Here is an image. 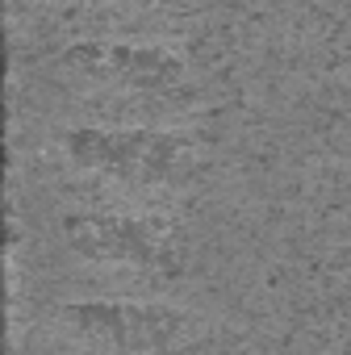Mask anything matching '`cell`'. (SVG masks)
Returning a JSON list of instances; mask_svg holds the SVG:
<instances>
[{
	"instance_id": "1",
	"label": "cell",
	"mask_w": 351,
	"mask_h": 355,
	"mask_svg": "<svg viewBox=\"0 0 351 355\" xmlns=\"http://www.w3.org/2000/svg\"><path fill=\"white\" fill-rule=\"evenodd\" d=\"M59 80L101 113L80 125H155V117L180 113L193 101L185 67L163 51L142 46H71Z\"/></svg>"
},
{
	"instance_id": "4",
	"label": "cell",
	"mask_w": 351,
	"mask_h": 355,
	"mask_svg": "<svg viewBox=\"0 0 351 355\" xmlns=\"http://www.w3.org/2000/svg\"><path fill=\"white\" fill-rule=\"evenodd\" d=\"M63 251L76 263H88L96 272L109 268H134L151 272L163 263V230L151 218H121V214H67L59 218Z\"/></svg>"
},
{
	"instance_id": "2",
	"label": "cell",
	"mask_w": 351,
	"mask_h": 355,
	"mask_svg": "<svg viewBox=\"0 0 351 355\" xmlns=\"http://www.w3.org/2000/svg\"><path fill=\"white\" fill-rule=\"evenodd\" d=\"M46 338L63 355H189L201 318L163 301L92 297L63 301L46 322Z\"/></svg>"
},
{
	"instance_id": "3",
	"label": "cell",
	"mask_w": 351,
	"mask_h": 355,
	"mask_svg": "<svg viewBox=\"0 0 351 355\" xmlns=\"http://www.w3.org/2000/svg\"><path fill=\"white\" fill-rule=\"evenodd\" d=\"M63 159L88 180L121 197H163L189 184L193 142L163 125H71Z\"/></svg>"
}]
</instances>
